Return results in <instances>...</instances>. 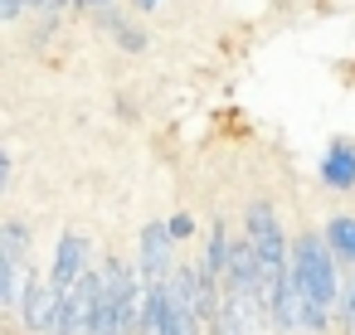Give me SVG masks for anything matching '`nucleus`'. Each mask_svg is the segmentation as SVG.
I'll list each match as a JSON object with an SVG mask.
<instances>
[{
	"mask_svg": "<svg viewBox=\"0 0 355 335\" xmlns=\"http://www.w3.org/2000/svg\"><path fill=\"white\" fill-rule=\"evenodd\" d=\"M336 253H331V243H321V238H297L292 243V267H287V282L297 287V296H302V325L306 330H321L326 320H331V311L340 306V287H336Z\"/></svg>",
	"mask_w": 355,
	"mask_h": 335,
	"instance_id": "obj_1",
	"label": "nucleus"
},
{
	"mask_svg": "<svg viewBox=\"0 0 355 335\" xmlns=\"http://www.w3.org/2000/svg\"><path fill=\"white\" fill-rule=\"evenodd\" d=\"M141 306H146L141 272L122 257H107L103 262V306H98L93 335H141Z\"/></svg>",
	"mask_w": 355,
	"mask_h": 335,
	"instance_id": "obj_2",
	"label": "nucleus"
},
{
	"mask_svg": "<svg viewBox=\"0 0 355 335\" xmlns=\"http://www.w3.org/2000/svg\"><path fill=\"white\" fill-rule=\"evenodd\" d=\"M25 253H30L25 224L20 219L0 224V311H6V316H20V301H25V287H30Z\"/></svg>",
	"mask_w": 355,
	"mask_h": 335,
	"instance_id": "obj_3",
	"label": "nucleus"
},
{
	"mask_svg": "<svg viewBox=\"0 0 355 335\" xmlns=\"http://www.w3.org/2000/svg\"><path fill=\"white\" fill-rule=\"evenodd\" d=\"M20 320H25L30 335H54V320H59V287L30 277L25 301H20Z\"/></svg>",
	"mask_w": 355,
	"mask_h": 335,
	"instance_id": "obj_4",
	"label": "nucleus"
},
{
	"mask_svg": "<svg viewBox=\"0 0 355 335\" xmlns=\"http://www.w3.org/2000/svg\"><path fill=\"white\" fill-rule=\"evenodd\" d=\"M171 238H175L171 224H146V233H141V262H137L141 282H171V272H175Z\"/></svg>",
	"mask_w": 355,
	"mask_h": 335,
	"instance_id": "obj_5",
	"label": "nucleus"
},
{
	"mask_svg": "<svg viewBox=\"0 0 355 335\" xmlns=\"http://www.w3.org/2000/svg\"><path fill=\"white\" fill-rule=\"evenodd\" d=\"M83 272H88V238L83 233H64L59 253H54V287L69 291V287H78Z\"/></svg>",
	"mask_w": 355,
	"mask_h": 335,
	"instance_id": "obj_6",
	"label": "nucleus"
},
{
	"mask_svg": "<svg viewBox=\"0 0 355 335\" xmlns=\"http://www.w3.org/2000/svg\"><path fill=\"white\" fill-rule=\"evenodd\" d=\"M321 180L331 190H350L355 185V146L350 141H331V151L321 161Z\"/></svg>",
	"mask_w": 355,
	"mask_h": 335,
	"instance_id": "obj_7",
	"label": "nucleus"
},
{
	"mask_svg": "<svg viewBox=\"0 0 355 335\" xmlns=\"http://www.w3.org/2000/svg\"><path fill=\"white\" fill-rule=\"evenodd\" d=\"M326 243H331V253H336L340 262H355V219H350V214H336V219L326 224Z\"/></svg>",
	"mask_w": 355,
	"mask_h": 335,
	"instance_id": "obj_8",
	"label": "nucleus"
},
{
	"mask_svg": "<svg viewBox=\"0 0 355 335\" xmlns=\"http://www.w3.org/2000/svg\"><path fill=\"white\" fill-rule=\"evenodd\" d=\"M336 311H340V325H345V330H355V282L340 291V306H336Z\"/></svg>",
	"mask_w": 355,
	"mask_h": 335,
	"instance_id": "obj_9",
	"label": "nucleus"
},
{
	"mask_svg": "<svg viewBox=\"0 0 355 335\" xmlns=\"http://www.w3.org/2000/svg\"><path fill=\"white\" fill-rule=\"evenodd\" d=\"M117 39H122V49H132V54H137V49H141V44H146V39H141V30H137V25H117Z\"/></svg>",
	"mask_w": 355,
	"mask_h": 335,
	"instance_id": "obj_10",
	"label": "nucleus"
},
{
	"mask_svg": "<svg viewBox=\"0 0 355 335\" xmlns=\"http://www.w3.org/2000/svg\"><path fill=\"white\" fill-rule=\"evenodd\" d=\"M171 233H175V238H190V233H195V219H190V214H175V219H171Z\"/></svg>",
	"mask_w": 355,
	"mask_h": 335,
	"instance_id": "obj_11",
	"label": "nucleus"
},
{
	"mask_svg": "<svg viewBox=\"0 0 355 335\" xmlns=\"http://www.w3.org/2000/svg\"><path fill=\"white\" fill-rule=\"evenodd\" d=\"M25 6H30V0H0V15H6V20H20Z\"/></svg>",
	"mask_w": 355,
	"mask_h": 335,
	"instance_id": "obj_12",
	"label": "nucleus"
},
{
	"mask_svg": "<svg viewBox=\"0 0 355 335\" xmlns=\"http://www.w3.org/2000/svg\"><path fill=\"white\" fill-rule=\"evenodd\" d=\"M151 6H156V0H137V10H151Z\"/></svg>",
	"mask_w": 355,
	"mask_h": 335,
	"instance_id": "obj_13",
	"label": "nucleus"
},
{
	"mask_svg": "<svg viewBox=\"0 0 355 335\" xmlns=\"http://www.w3.org/2000/svg\"><path fill=\"white\" fill-rule=\"evenodd\" d=\"M78 6H107V0H78Z\"/></svg>",
	"mask_w": 355,
	"mask_h": 335,
	"instance_id": "obj_14",
	"label": "nucleus"
}]
</instances>
